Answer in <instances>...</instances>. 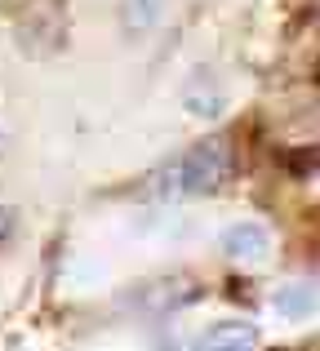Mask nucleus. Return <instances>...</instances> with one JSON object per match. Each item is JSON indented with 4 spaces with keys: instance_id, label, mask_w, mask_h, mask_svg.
Masks as SVG:
<instances>
[{
    "instance_id": "nucleus-8",
    "label": "nucleus",
    "mask_w": 320,
    "mask_h": 351,
    "mask_svg": "<svg viewBox=\"0 0 320 351\" xmlns=\"http://www.w3.org/2000/svg\"><path fill=\"white\" fill-rule=\"evenodd\" d=\"M316 80H320V67H316Z\"/></svg>"
},
{
    "instance_id": "nucleus-1",
    "label": "nucleus",
    "mask_w": 320,
    "mask_h": 351,
    "mask_svg": "<svg viewBox=\"0 0 320 351\" xmlns=\"http://www.w3.org/2000/svg\"><path fill=\"white\" fill-rule=\"evenodd\" d=\"M232 165H236L232 143H227V138H205V143H196L169 169L173 191H178V196H205V191H218L227 178H232Z\"/></svg>"
},
{
    "instance_id": "nucleus-7",
    "label": "nucleus",
    "mask_w": 320,
    "mask_h": 351,
    "mask_svg": "<svg viewBox=\"0 0 320 351\" xmlns=\"http://www.w3.org/2000/svg\"><path fill=\"white\" fill-rule=\"evenodd\" d=\"M307 351H320V338H316V343H312V347H307Z\"/></svg>"
},
{
    "instance_id": "nucleus-5",
    "label": "nucleus",
    "mask_w": 320,
    "mask_h": 351,
    "mask_svg": "<svg viewBox=\"0 0 320 351\" xmlns=\"http://www.w3.org/2000/svg\"><path fill=\"white\" fill-rule=\"evenodd\" d=\"M160 18V0H125V27L130 32H147Z\"/></svg>"
},
{
    "instance_id": "nucleus-6",
    "label": "nucleus",
    "mask_w": 320,
    "mask_h": 351,
    "mask_svg": "<svg viewBox=\"0 0 320 351\" xmlns=\"http://www.w3.org/2000/svg\"><path fill=\"white\" fill-rule=\"evenodd\" d=\"M9 232H14V214H9V209H0V240H5Z\"/></svg>"
},
{
    "instance_id": "nucleus-2",
    "label": "nucleus",
    "mask_w": 320,
    "mask_h": 351,
    "mask_svg": "<svg viewBox=\"0 0 320 351\" xmlns=\"http://www.w3.org/2000/svg\"><path fill=\"white\" fill-rule=\"evenodd\" d=\"M223 249H227V258H232V263L258 267V263H267V254H271V236H267V227H258V223H241V227H232V232H227Z\"/></svg>"
},
{
    "instance_id": "nucleus-3",
    "label": "nucleus",
    "mask_w": 320,
    "mask_h": 351,
    "mask_svg": "<svg viewBox=\"0 0 320 351\" xmlns=\"http://www.w3.org/2000/svg\"><path fill=\"white\" fill-rule=\"evenodd\" d=\"M196 351H258V334H254V325L223 320V325H214L205 338H200Z\"/></svg>"
},
{
    "instance_id": "nucleus-4",
    "label": "nucleus",
    "mask_w": 320,
    "mask_h": 351,
    "mask_svg": "<svg viewBox=\"0 0 320 351\" xmlns=\"http://www.w3.org/2000/svg\"><path fill=\"white\" fill-rule=\"evenodd\" d=\"M320 307V289L316 285H285V289L276 293V311L280 316H294V320H303V316H312V311Z\"/></svg>"
}]
</instances>
